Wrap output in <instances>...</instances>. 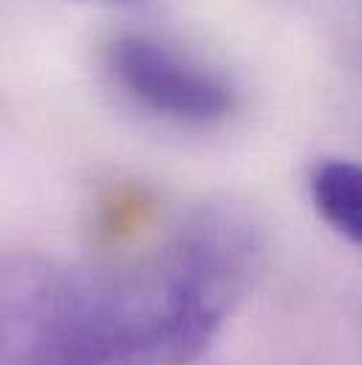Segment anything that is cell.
<instances>
[{"label":"cell","instance_id":"3957f363","mask_svg":"<svg viewBox=\"0 0 362 365\" xmlns=\"http://www.w3.org/2000/svg\"><path fill=\"white\" fill-rule=\"evenodd\" d=\"M3 365H68V363H57V360H34V357H14V360H3Z\"/></svg>","mask_w":362,"mask_h":365},{"label":"cell","instance_id":"7a4b0ae2","mask_svg":"<svg viewBox=\"0 0 362 365\" xmlns=\"http://www.w3.org/2000/svg\"><path fill=\"white\" fill-rule=\"evenodd\" d=\"M314 210L351 244L362 247V165L348 159L320 162L309 176Z\"/></svg>","mask_w":362,"mask_h":365},{"label":"cell","instance_id":"6da1fadb","mask_svg":"<svg viewBox=\"0 0 362 365\" xmlns=\"http://www.w3.org/2000/svg\"><path fill=\"white\" fill-rule=\"evenodd\" d=\"M108 71L139 105L181 125H215L235 108L218 71L150 34H119L108 46Z\"/></svg>","mask_w":362,"mask_h":365}]
</instances>
